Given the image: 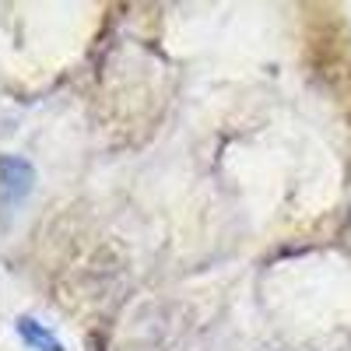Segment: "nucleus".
Here are the masks:
<instances>
[{
    "label": "nucleus",
    "mask_w": 351,
    "mask_h": 351,
    "mask_svg": "<svg viewBox=\"0 0 351 351\" xmlns=\"http://www.w3.org/2000/svg\"><path fill=\"white\" fill-rule=\"evenodd\" d=\"M0 180H4V211H11L36 190V169L18 155H4L0 158Z\"/></svg>",
    "instance_id": "1"
},
{
    "label": "nucleus",
    "mask_w": 351,
    "mask_h": 351,
    "mask_svg": "<svg viewBox=\"0 0 351 351\" xmlns=\"http://www.w3.org/2000/svg\"><path fill=\"white\" fill-rule=\"evenodd\" d=\"M18 334H21V341L32 348V351H64V344H60V337H56L46 324H39V319H32V316H18Z\"/></svg>",
    "instance_id": "2"
}]
</instances>
